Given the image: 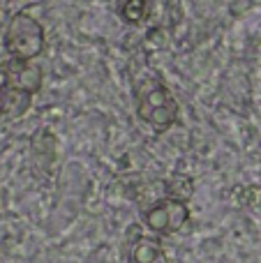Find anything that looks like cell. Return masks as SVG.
<instances>
[{
	"label": "cell",
	"instance_id": "6da1fadb",
	"mask_svg": "<svg viewBox=\"0 0 261 263\" xmlns=\"http://www.w3.org/2000/svg\"><path fill=\"white\" fill-rule=\"evenodd\" d=\"M137 114L153 132H166L178 123V102L171 90L155 77H146L134 90Z\"/></svg>",
	"mask_w": 261,
	"mask_h": 263
},
{
	"label": "cell",
	"instance_id": "7a4b0ae2",
	"mask_svg": "<svg viewBox=\"0 0 261 263\" xmlns=\"http://www.w3.org/2000/svg\"><path fill=\"white\" fill-rule=\"evenodd\" d=\"M5 49L12 60L30 63L44 51V28L28 12H18L12 16L5 30Z\"/></svg>",
	"mask_w": 261,
	"mask_h": 263
},
{
	"label": "cell",
	"instance_id": "3957f363",
	"mask_svg": "<svg viewBox=\"0 0 261 263\" xmlns=\"http://www.w3.org/2000/svg\"><path fill=\"white\" fill-rule=\"evenodd\" d=\"M32 102V92L18 86L12 60L0 65V116H21Z\"/></svg>",
	"mask_w": 261,
	"mask_h": 263
},
{
	"label": "cell",
	"instance_id": "277c9868",
	"mask_svg": "<svg viewBox=\"0 0 261 263\" xmlns=\"http://www.w3.org/2000/svg\"><path fill=\"white\" fill-rule=\"evenodd\" d=\"M120 16L127 23H139L146 16V0H125V5L120 7Z\"/></svg>",
	"mask_w": 261,
	"mask_h": 263
}]
</instances>
